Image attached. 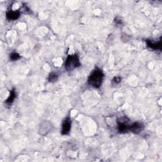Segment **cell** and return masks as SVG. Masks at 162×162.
Masks as SVG:
<instances>
[{"mask_svg": "<svg viewBox=\"0 0 162 162\" xmlns=\"http://www.w3.org/2000/svg\"><path fill=\"white\" fill-rule=\"evenodd\" d=\"M58 79V76L55 73H52L48 77V81L50 82H55Z\"/></svg>", "mask_w": 162, "mask_h": 162, "instance_id": "cell-9", "label": "cell"}, {"mask_svg": "<svg viewBox=\"0 0 162 162\" xmlns=\"http://www.w3.org/2000/svg\"><path fill=\"white\" fill-rule=\"evenodd\" d=\"M105 74L103 71L100 68L96 67L88 77L87 84L95 88H100L102 86Z\"/></svg>", "mask_w": 162, "mask_h": 162, "instance_id": "cell-1", "label": "cell"}, {"mask_svg": "<svg viewBox=\"0 0 162 162\" xmlns=\"http://www.w3.org/2000/svg\"><path fill=\"white\" fill-rule=\"evenodd\" d=\"M122 81V78L119 76H116V77H114L111 81V82H112V84L113 85H119Z\"/></svg>", "mask_w": 162, "mask_h": 162, "instance_id": "cell-10", "label": "cell"}, {"mask_svg": "<svg viewBox=\"0 0 162 162\" xmlns=\"http://www.w3.org/2000/svg\"><path fill=\"white\" fill-rule=\"evenodd\" d=\"M72 126V120L69 117L66 118L62 123V129L61 133L62 135H67L70 133Z\"/></svg>", "mask_w": 162, "mask_h": 162, "instance_id": "cell-4", "label": "cell"}, {"mask_svg": "<svg viewBox=\"0 0 162 162\" xmlns=\"http://www.w3.org/2000/svg\"><path fill=\"white\" fill-rule=\"evenodd\" d=\"M20 16V12L18 10L17 11H9L7 13V18L9 20H15L18 19Z\"/></svg>", "mask_w": 162, "mask_h": 162, "instance_id": "cell-7", "label": "cell"}, {"mask_svg": "<svg viewBox=\"0 0 162 162\" xmlns=\"http://www.w3.org/2000/svg\"><path fill=\"white\" fill-rule=\"evenodd\" d=\"M79 56L77 54L68 55L65 62V68L67 71H72L81 66Z\"/></svg>", "mask_w": 162, "mask_h": 162, "instance_id": "cell-2", "label": "cell"}, {"mask_svg": "<svg viewBox=\"0 0 162 162\" xmlns=\"http://www.w3.org/2000/svg\"><path fill=\"white\" fill-rule=\"evenodd\" d=\"M129 120L127 117H122L117 120V130L119 133L124 134L129 131L130 125L127 122Z\"/></svg>", "mask_w": 162, "mask_h": 162, "instance_id": "cell-3", "label": "cell"}, {"mask_svg": "<svg viewBox=\"0 0 162 162\" xmlns=\"http://www.w3.org/2000/svg\"><path fill=\"white\" fill-rule=\"evenodd\" d=\"M161 37L160 38V41L158 42H153V41L146 39V44L149 48L154 50H161Z\"/></svg>", "mask_w": 162, "mask_h": 162, "instance_id": "cell-6", "label": "cell"}, {"mask_svg": "<svg viewBox=\"0 0 162 162\" xmlns=\"http://www.w3.org/2000/svg\"><path fill=\"white\" fill-rule=\"evenodd\" d=\"M10 58L11 60L12 61H16V60H18V59L20 58V56L19 55V54H18L17 53H15V52H13V53H12L10 55Z\"/></svg>", "mask_w": 162, "mask_h": 162, "instance_id": "cell-11", "label": "cell"}, {"mask_svg": "<svg viewBox=\"0 0 162 162\" xmlns=\"http://www.w3.org/2000/svg\"><path fill=\"white\" fill-rule=\"evenodd\" d=\"M115 22H116V24H117V25H119V24H122V20H118L117 18L115 20Z\"/></svg>", "mask_w": 162, "mask_h": 162, "instance_id": "cell-12", "label": "cell"}, {"mask_svg": "<svg viewBox=\"0 0 162 162\" xmlns=\"http://www.w3.org/2000/svg\"><path fill=\"white\" fill-rule=\"evenodd\" d=\"M144 127L145 126L142 123L136 122L130 125L129 131L135 134H138L144 129Z\"/></svg>", "mask_w": 162, "mask_h": 162, "instance_id": "cell-5", "label": "cell"}, {"mask_svg": "<svg viewBox=\"0 0 162 162\" xmlns=\"http://www.w3.org/2000/svg\"><path fill=\"white\" fill-rule=\"evenodd\" d=\"M15 98H16V91H15V89L13 88L12 90L10 91V96H8L7 100L5 101V103L7 105H10L13 103Z\"/></svg>", "mask_w": 162, "mask_h": 162, "instance_id": "cell-8", "label": "cell"}]
</instances>
